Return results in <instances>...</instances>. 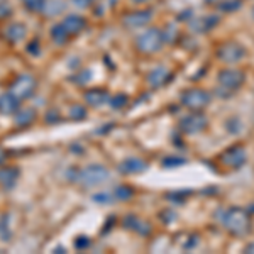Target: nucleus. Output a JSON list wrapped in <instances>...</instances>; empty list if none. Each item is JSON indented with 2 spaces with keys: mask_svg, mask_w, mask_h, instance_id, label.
Wrapping results in <instances>:
<instances>
[{
  "mask_svg": "<svg viewBox=\"0 0 254 254\" xmlns=\"http://www.w3.org/2000/svg\"><path fill=\"white\" fill-rule=\"evenodd\" d=\"M219 161L222 163L225 168H231V170H239V168H243L246 165V161H248V153H246V147L241 146V144L227 147L224 153H220Z\"/></svg>",
  "mask_w": 254,
  "mask_h": 254,
  "instance_id": "obj_7",
  "label": "nucleus"
},
{
  "mask_svg": "<svg viewBox=\"0 0 254 254\" xmlns=\"http://www.w3.org/2000/svg\"><path fill=\"white\" fill-rule=\"evenodd\" d=\"M26 26L20 22H10L9 26L3 29V36H5L7 41H10V43H19V41H22L26 38Z\"/></svg>",
  "mask_w": 254,
  "mask_h": 254,
  "instance_id": "obj_15",
  "label": "nucleus"
},
{
  "mask_svg": "<svg viewBox=\"0 0 254 254\" xmlns=\"http://www.w3.org/2000/svg\"><path fill=\"white\" fill-rule=\"evenodd\" d=\"M217 80H219L220 88L227 90V92L231 93V92L239 90L244 85L246 73L241 71V69H237V68H224V69H220V71H219Z\"/></svg>",
  "mask_w": 254,
  "mask_h": 254,
  "instance_id": "obj_6",
  "label": "nucleus"
},
{
  "mask_svg": "<svg viewBox=\"0 0 254 254\" xmlns=\"http://www.w3.org/2000/svg\"><path fill=\"white\" fill-rule=\"evenodd\" d=\"M32 116H34V114L31 112V110H27V112H22V114H19L17 117H15V121H17V124H20V126H24L27 122V124H29V122L32 121Z\"/></svg>",
  "mask_w": 254,
  "mask_h": 254,
  "instance_id": "obj_27",
  "label": "nucleus"
},
{
  "mask_svg": "<svg viewBox=\"0 0 254 254\" xmlns=\"http://www.w3.org/2000/svg\"><path fill=\"white\" fill-rule=\"evenodd\" d=\"M109 178V170L102 165H92L76 173L75 182L83 187H97Z\"/></svg>",
  "mask_w": 254,
  "mask_h": 254,
  "instance_id": "obj_5",
  "label": "nucleus"
},
{
  "mask_svg": "<svg viewBox=\"0 0 254 254\" xmlns=\"http://www.w3.org/2000/svg\"><path fill=\"white\" fill-rule=\"evenodd\" d=\"M85 100L88 102L90 105H102V104H105L107 100H110L109 98V93L105 92V90H100V88H97V90H90V92L85 93Z\"/></svg>",
  "mask_w": 254,
  "mask_h": 254,
  "instance_id": "obj_18",
  "label": "nucleus"
},
{
  "mask_svg": "<svg viewBox=\"0 0 254 254\" xmlns=\"http://www.w3.org/2000/svg\"><path fill=\"white\" fill-rule=\"evenodd\" d=\"M15 180H17V170H14V168H3V170H0V185L10 188L14 187Z\"/></svg>",
  "mask_w": 254,
  "mask_h": 254,
  "instance_id": "obj_19",
  "label": "nucleus"
},
{
  "mask_svg": "<svg viewBox=\"0 0 254 254\" xmlns=\"http://www.w3.org/2000/svg\"><path fill=\"white\" fill-rule=\"evenodd\" d=\"M51 38H53L55 43L63 44V43H66L69 36L66 34V31L63 29V26H61V24H56V26L51 27Z\"/></svg>",
  "mask_w": 254,
  "mask_h": 254,
  "instance_id": "obj_21",
  "label": "nucleus"
},
{
  "mask_svg": "<svg viewBox=\"0 0 254 254\" xmlns=\"http://www.w3.org/2000/svg\"><path fill=\"white\" fill-rule=\"evenodd\" d=\"M219 15H207V17H202L198 20H195L193 22V29L196 32H208L210 29H214V27L219 24Z\"/></svg>",
  "mask_w": 254,
  "mask_h": 254,
  "instance_id": "obj_17",
  "label": "nucleus"
},
{
  "mask_svg": "<svg viewBox=\"0 0 254 254\" xmlns=\"http://www.w3.org/2000/svg\"><path fill=\"white\" fill-rule=\"evenodd\" d=\"M130 2H134V3H147V2H151V0H130Z\"/></svg>",
  "mask_w": 254,
  "mask_h": 254,
  "instance_id": "obj_32",
  "label": "nucleus"
},
{
  "mask_svg": "<svg viewBox=\"0 0 254 254\" xmlns=\"http://www.w3.org/2000/svg\"><path fill=\"white\" fill-rule=\"evenodd\" d=\"M253 17H254V7H253Z\"/></svg>",
  "mask_w": 254,
  "mask_h": 254,
  "instance_id": "obj_34",
  "label": "nucleus"
},
{
  "mask_svg": "<svg viewBox=\"0 0 254 254\" xmlns=\"http://www.w3.org/2000/svg\"><path fill=\"white\" fill-rule=\"evenodd\" d=\"M153 19V10H132L124 15V24L127 27H142Z\"/></svg>",
  "mask_w": 254,
  "mask_h": 254,
  "instance_id": "obj_11",
  "label": "nucleus"
},
{
  "mask_svg": "<svg viewBox=\"0 0 254 254\" xmlns=\"http://www.w3.org/2000/svg\"><path fill=\"white\" fill-rule=\"evenodd\" d=\"M212 102V95L203 88H190L183 92L182 95V105L187 107L191 112H202L203 109L208 107Z\"/></svg>",
  "mask_w": 254,
  "mask_h": 254,
  "instance_id": "obj_4",
  "label": "nucleus"
},
{
  "mask_svg": "<svg viewBox=\"0 0 254 254\" xmlns=\"http://www.w3.org/2000/svg\"><path fill=\"white\" fill-rule=\"evenodd\" d=\"M207 127H208V119L203 116L202 112L188 114V116L180 119V130H182L183 134L195 136V134L203 132Z\"/></svg>",
  "mask_w": 254,
  "mask_h": 254,
  "instance_id": "obj_8",
  "label": "nucleus"
},
{
  "mask_svg": "<svg viewBox=\"0 0 254 254\" xmlns=\"http://www.w3.org/2000/svg\"><path fill=\"white\" fill-rule=\"evenodd\" d=\"M225 231L234 237H248L253 231L251 214L241 207H231L222 215Z\"/></svg>",
  "mask_w": 254,
  "mask_h": 254,
  "instance_id": "obj_1",
  "label": "nucleus"
},
{
  "mask_svg": "<svg viewBox=\"0 0 254 254\" xmlns=\"http://www.w3.org/2000/svg\"><path fill=\"white\" fill-rule=\"evenodd\" d=\"M0 2H2V0H0Z\"/></svg>",
  "mask_w": 254,
  "mask_h": 254,
  "instance_id": "obj_35",
  "label": "nucleus"
},
{
  "mask_svg": "<svg viewBox=\"0 0 254 254\" xmlns=\"http://www.w3.org/2000/svg\"><path fill=\"white\" fill-rule=\"evenodd\" d=\"M46 9H53V10H49L46 15H56L64 9V3L61 2V0H53V2L48 3V0H46V5H44L43 10H46Z\"/></svg>",
  "mask_w": 254,
  "mask_h": 254,
  "instance_id": "obj_24",
  "label": "nucleus"
},
{
  "mask_svg": "<svg viewBox=\"0 0 254 254\" xmlns=\"http://www.w3.org/2000/svg\"><path fill=\"white\" fill-rule=\"evenodd\" d=\"M34 90H36V80L31 75H20L12 83L10 93L14 97H17L19 100H22V98H29L34 93Z\"/></svg>",
  "mask_w": 254,
  "mask_h": 254,
  "instance_id": "obj_9",
  "label": "nucleus"
},
{
  "mask_svg": "<svg viewBox=\"0 0 254 254\" xmlns=\"http://www.w3.org/2000/svg\"><path fill=\"white\" fill-rule=\"evenodd\" d=\"M225 129H227L229 134H241L244 130V124L239 117H231L225 121Z\"/></svg>",
  "mask_w": 254,
  "mask_h": 254,
  "instance_id": "obj_20",
  "label": "nucleus"
},
{
  "mask_svg": "<svg viewBox=\"0 0 254 254\" xmlns=\"http://www.w3.org/2000/svg\"><path fill=\"white\" fill-rule=\"evenodd\" d=\"M147 168V163L141 158H127L119 165V170L124 175H134V173H142Z\"/></svg>",
  "mask_w": 254,
  "mask_h": 254,
  "instance_id": "obj_13",
  "label": "nucleus"
},
{
  "mask_svg": "<svg viewBox=\"0 0 254 254\" xmlns=\"http://www.w3.org/2000/svg\"><path fill=\"white\" fill-rule=\"evenodd\" d=\"M171 78H173V73L165 66L154 68L153 71H149V75H147V81H149V85L153 88L165 87L166 83H170Z\"/></svg>",
  "mask_w": 254,
  "mask_h": 254,
  "instance_id": "obj_10",
  "label": "nucleus"
},
{
  "mask_svg": "<svg viewBox=\"0 0 254 254\" xmlns=\"http://www.w3.org/2000/svg\"><path fill=\"white\" fill-rule=\"evenodd\" d=\"M241 5H243V0H224L220 2L219 9L222 12H236L241 9Z\"/></svg>",
  "mask_w": 254,
  "mask_h": 254,
  "instance_id": "obj_23",
  "label": "nucleus"
},
{
  "mask_svg": "<svg viewBox=\"0 0 254 254\" xmlns=\"http://www.w3.org/2000/svg\"><path fill=\"white\" fill-rule=\"evenodd\" d=\"M124 225L127 229H130V231L137 232V234H141V236H149L151 234V224H147L146 220L139 219V217H136V215L126 217Z\"/></svg>",
  "mask_w": 254,
  "mask_h": 254,
  "instance_id": "obj_14",
  "label": "nucleus"
},
{
  "mask_svg": "<svg viewBox=\"0 0 254 254\" xmlns=\"http://www.w3.org/2000/svg\"><path fill=\"white\" fill-rule=\"evenodd\" d=\"M132 195H134V190H132V188H129V187H126V185L119 187L116 190V196H117V198H121V200H129V198H132Z\"/></svg>",
  "mask_w": 254,
  "mask_h": 254,
  "instance_id": "obj_26",
  "label": "nucleus"
},
{
  "mask_svg": "<svg viewBox=\"0 0 254 254\" xmlns=\"http://www.w3.org/2000/svg\"><path fill=\"white\" fill-rule=\"evenodd\" d=\"M246 210H248L249 214H254V203H253V205H249L248 208H246Z\"/></svg>",
  "mask_w": 254,
  "mask_h": 254,
  "instance_id": "obj_33",
  "label": "nucleus"
},
{
  "mask_svg": "<svg viewBox=\"0 0 254 254\" xmlns=\"http://www.w3.org/2000/svg\"><path fill=\"white\" fill-rule=\"evenodd\" d=\"M19 110V98L14 97L12 93H5L0 97V112L12 116Z\"/></svg>",
  "mask_w": 254,
  "mask_h": 254,
  "instance_id": "obj_16",
  "label": "nucleus"
},
{
  "mask_svg": "<svg viewBox=\"0 0 254 254\" xmlns=\"http://www.w3.org/2000/svg\"><path fill=\"white\" fill-rule=\"evenodd\" d=\"M85 109H81L80 105H76V107H73V110H71V116L75 117V119H83V116H85Z\"/></svg>",
  "mask_w": 254,
  "mask_h": 254,
  "instance_id": "obj_29",
  "label": "nucleus"
},
{
  "mask_svg": "<svg viewBox=\"0 0 254 254\" xmlns=\"http://www.w3.org/2000/svg\"><path fill=\"white\" fill-rule=\"evenodd\" d=\"M185 163H187V159H185V158H180V156H168V158L163 159L161 165L165 166V168H175V166L185 165Z\"/></svg>",
  "mask_w": 254,
  "mask_h": 254,
  "instance_id": "obj_25",
  "label": "nucleus"
},
{
  "mask_svg": "<svg viewBox=\"0 0 254 254\" xmlns=\"http://www.w3.org/2000/svg\"><path fill=\"white\" fill-rule=\"evenodd\" d=\"M163 44H165L163 31L158 27H149L136 38V48L142 55H154L163 48Z\"/></svg>",
  "mask_w": 254,
  "mask_h": 254,
  "instance_id": "obj_2",
  "label": "nucleus"
},
{
  "mask_svg": "<svg viewBox=\"0 0 254 254\" xmlns=\"http://www.w3.org/2000/svg\"><path fill=\"white\" fill-rule=\"evenodd\" d=\"M10 9H9V5H0V19H3V17H7V15H10Z\"/></svg>",
  "mask_w": 254,
  "mask_h": 254,
  "instance_id": "obj_30",
  "label": "nucleus"
},
{
  "mask_svg": "<svg viewBox=\"0 0 254 254\" xmlns=\"http://www.w3.org/2000/svg\"><path fill=\"white\" fill-rule=\"evenodd\" d=\"M60 24L63 26V29L66 31V34L71 38V36L80 34V32L85 29V26H87V20L81 17V15L71 14V15H68V17H64Z\"/></svg>",
  "mask_w": 254,
  "mask_h": 254,
  "instance_id": "obj_12",
  "label": "nucleus"
},
{
  "mask_svg": "<svg viewBox=\"0 0 254 254\" xmlns=\"http://www.w3.org/2000/svg\"><path fill=\"white\" fill-rule=\"evenodd\" d=\"M215 56H217V60H220L222 63L236 64L248 56V51H246V48L241 43H237V41H225V43H222L217 48Z\"/></svg>",
  "mask_w": 254,
  "mask_h": 254,
  "instance_id": "obj_3",
  "label": "nucleus"
},
{
  "mask_svg": "<svg viewBox=\"0 0 254 254\" xmlns=\"http://www.w3.org/2000/svg\"><path fill=\"white\" fill-rule=\"evenodd\" d=\"M20 2L31 12H43L44 5H46V0H20Z\"/></svg>",
  "mask_w": 254,
  "mask_h": 254,
  "instance_id": "obj_22",
  "label": "nucleus"
},
{
  "mask_svg": "<svg viewBox=\"0 0 254 254\" xmlns=\"http://www.w3.org/2000/svg\"><path fill=\"white\" fill-rule=\"evenodd\" d=\"M127 102V97L126 95H117V97H114L112 100H110V104H112V107L114 109H121L122 105H124Z\"/></svg>",
  "mask_w": 254,
  "mask_h": 254,
  "instance_id": "obj_28",
  "label": "nucleus"
},
{
  "mask_svg": "<svg viewBox=\"0 0 254 254\" xmlns=\"http://www.w3.org/2000/svg\"><path fill=\"white\" fill-rule=\"evenodd\" d=\"M244 253H248V254H254V243H251V244H248L244 248Z\"/></svg>",
  "mask_w": 254,
  "mask_h": 254,
  "instance_id": "obj_31",
  "label": "nucleus"
}]
</instances>
